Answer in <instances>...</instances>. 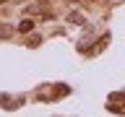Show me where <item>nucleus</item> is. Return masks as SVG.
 Here are the masks:
<instances>
[{"label":"nucleus","instance_id":"2","mask_svg":"<svg viewBox=\"0 0 125 117\" xmlns=\"http://www.w3.org/2000/svg\"><path fill=\"white\" fill-rule=\"evenodd\" d=\"M0 3H5V0H0Z\"/></svg>","mask_w":125,"mask_h":117},{"label":"nucleus","instance_id":"1","mask_svg":"<svg viewBox=\"0 0 125 117\" xmlns=\"http://www.w3.org/2000/svg\"><path fill=\"white\" fill-rule=\"evenodd\" d=\"M18 29H21V31H29L31 29V21H21V23H18Z\"/></svg>","mask_w":125,"mask_h":117}]
</instances>
